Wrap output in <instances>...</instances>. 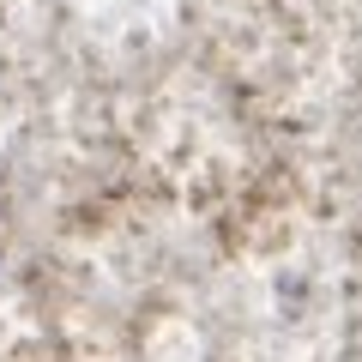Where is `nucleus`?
<instances>
[]
</instances>
